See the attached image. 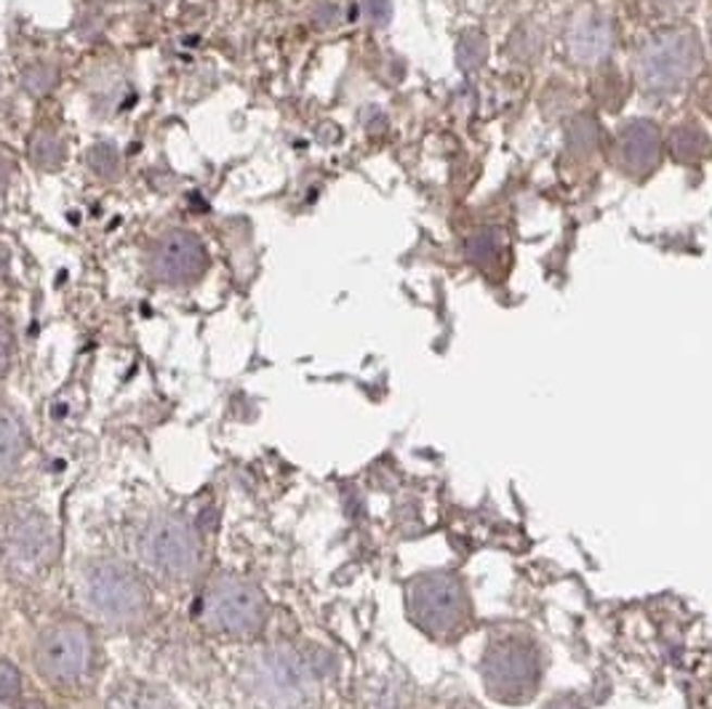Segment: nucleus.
Instances as JSON below:
<instances>
[{"label": "nucleus", "instance_id": "nucleus-16", "mask_svg": "<svg viewBox=\"0 0 712 709\" xmlns=\"http://www.w3.org/2000/svg\"><path fill=\"white\" fill-rule=\"evenodd\" d=\"M488 56V40L484 33L478 30H467L462 33L457 43V64L462 73H475V69L484 67Z\"/></svg>", "mask_w": 712, "mask_h": 709}, {"label": "nucleus", "instance_id": "nucleus-21", "mask_svg": "<svg viewBox=\"0 0 712 709\" xmlns=\"http://www.w3.org/2000/svg\"><path fill=\"white\" fill-rule=\"evenodd\" d=\"M363 5V14H366L369 22H374V25H387L392 16V3L390 0H361Z\"/></svg>", "mask_w": 712, "mask_h": 709}, {"label": "nucleus", "instance_id": "nucleus-8", "mask_svg": "<svg viewBox=\"0 0 712 709\" xmlns=\"http://www.w3.org/2000/svg\"><path fill=\"white\" fill-rule=\"evenodd\" d=\"M91 654V632L78 621H59L40 635L35 661L46 678L57 680V683H73L88 672Z\"/></svg>", "mask_w": 712, "mask_h": 709}, {"label": "nucleus", "instance_id": "nucleus-13", "mask_svg": "<svg viewBox=\"0 0 712 709\" xmlns=\"http://www.w3.org/2000/svg\"><path fill=\"white\" fill-rule=\"evenodd\" d=\"M25 427L20 425L14 414L0 408V474L16 467V461L25 454Z\"/></svg>", "mask_w": 712, "mask_h": 709}, {"label": "nucleus", "instance_id": "nucleus-10", "mask_svg": "<svg viewBox=\"0 0 712 709\" xmlns=\"http://www.w3.org/2000/svg\"><path fill=\"white\" fill-rule=\"evenodd\" d=\"M209 267L203 240L187 230H174L158 240L150 256V269L155 280L166 286H190Z\"/></svg>", "mask_w": 712, "mask_h": 709}, {"label": "nucleus", "instance_id": "nucleus-25", "mask_svg": "<svg viewBox=\"0 0 712 709\" xmlns=\"http://www.w3.org/2000/svg\"><path fill=\"white\" fill-rule=\"evenodd\" d=\"M25 709H46L43 705H38V701H29V705Z\"/></svg>", "mask_w": 712, "mask_h": 709}, {"label": "nucleus", "instance_id": "nucleus-6", "mask_svg": "<svg viewBox=\"0 0 712 709\" xmlns=\"http://www.w3.org/2000/svg\"><path fill=\"white\" fill-rule=\"evenodd\" d=\"M251 691L273 707H293L308 699L315 688L313 670L302 654L291 648H267L251 659L246 672Z\"/></svg>", "mask_w": 712, "mask_h": 709}, {"label": "nucleus", "instance_id": "nucleus-18", "mask_svg": "<svg viewBox=\"0 0 712 709\" xmlns=\"http://www.w3.org/2000/svg\"><path fill=\"white\" fill-rule=\"evenodd\" d=\"M62 157H64V150L54 137H49V134L38 137V142H35V163H38V166L57 168L59 163H62Z\"/></svg>", "mask_w": 712, "mask_h": 709}, {"label": "nucleus", "instance_id": "nucleus-3", "mask_svg": "<svg viewBox=\"0 0 712 709\" xmlns=\"http://www.w3.org/2000/svg\"><path fill=\"white\" fill-rule=\"evenodd\" d=\"M405 600L414 624L435 641L462 635L470 621V597L454 573L438 571L411 579Z\"/></svg>", "mask_w": 712, "mask_h": 709}, {"label": "nucleus", "instance_id": "nucleus-22", "mask_svg": "<svg viewBox=\"0 0 712 709\" xmlns=\"http://www.w3.org/2000/svg\"><path fill=\"white\" fill-rule=\"evenodd\" d=\"M51 80H54V73H51L49 67H38V69H29L25 75V86L29 91L35 93H43L51 89Z\"/></svg>", "mask_w": 712, "mask_h": 709}, {"label": "nucleus", "instance_id": "nucleus-12", "mask_svg": "<svg viewBox=\"0 0 712 709\" xmlns=\"http://www.w3.org/2000/svg\"><path fill=\"white\" fill-rule=\"evenodd\" d=\"M622 161L633 174H649L662 157V134L651 121H629L620 131Z\"/></svg>", "mask_w": 712, "mask_h": 709}, {"label": "nucleus", "instance_id": "nucleus-24", "mask_svg": "<svg viewBox=\"0 0 712 709\" xmlns=\"http://www.w3.org/2000/svg\"><path fill=\"white\" fill-rule=\"evenodd\" d=\"M545 709H585V707H582L574 696H558V699H552Z\"/></svg>", "mask_w": 712, "mask_h": 709}, {"label": "nucleus", "instance_id": "nucleus-14", "mask_svg": "<svg viewBox=\"0 0 712 709\" xmlns=\"http://www.w3.org/2000/svg\"><path fill=\"white\" fill-rule=\"evenodd\" d=\"M670 150H673V155L678 157V161L697 163L708 155L710 139L702 128L694 126V123H686V126H678L670 134Z\"/></svg>", "mask_w": 712, "mask_h": 709}, {"label": "nucleus", "instance_id": "nucleus-5", "mask_svg": "<svg viewBox=\"0 0 712 709\" xmlns=\"http://www.w3.org/2000/svg\"><path fill=\"white\" fill-rule=\"evenodd\" d=\"M702 67V46L694 30H662L640 51V80L649 91H675Z\"/></svg>", "mask_w": 712, "mask_h": 709}, {"label": "nucleus", "instance_id": "nucleus-7", "mask_svg": "<svg viewBox=\"0 0 712 709\" xmlns=\"http://www.w3.org/2000/svg\"><path fill=\"white\" fill-rule=\"evenodd\" d=\"M86 595L93 611L110 621H137L150 603L137 573L117 560H102L88 568Z\"/></svg>", "mask_w": 712, "mask_h": 709}, {"label": "nucleus", "instance_id": "nucleus-15", "mask_svg": "<svg viewBox=\"0 0 712 709\" xmlns=\"http://www.w3.org/2000/svg\"><path fill=\"white\" fill-rule=\"evenodd\" d=\"M108 709H166V701L147 685H123L108 701Z\"/></svg>", "mask_w": 712, "mask_h": 709}, {"label": "nucleus", "instance_id": "nucleus-23", "mask_svg": "<svg viewBox=\"0 0 712 709\" xmlns=\"http://www.w3.org/2000/svg\"><path fill=\"white\" fill-rule=\"evenodd\" d=\"M9 363H11V331L9 326L0 320V377L9 371Z\"/></svg>", "mask_w": 712, "mask_h": 709}, {"label": "nucleus", "instance_id": "nucleus-4", "mask_svg": "<svg viewBox=\"0 0 712 709\" xmlns=\"http://www.w3.org/2000/svg\"><path fill=\"white\" fill-rule=\"evenodd\" d=\"M139 555L158 577L168 582H187L200 566V539L185 518L163 515L142 531Z\"/></svg>", "mask_w": 712, "mask_h": 709}, {"label": "nucleus", "instance_id": "nucleus-2", "mask_svg": "<svg viewBox=\"0 0 712 709\" xmlns=\"http://www.w3.org/2000/svg\"><path fill=\"white\" fill-rule=\"evenodd\" d=\"M480 678L494 701L502 705H526L537 694L541 678L539 650L528 637L502 635L488 643Z\"/></svg>", "mask_w": 712, "mask_h": 709}, {"label": "nucleus", "instance_id": "nucleus-19", "mask_svg": "<svg viewBox=\"0 0 712 709\" xmlns=\"http://www.w3.org/2000/svg\"><path fill=\"white\" fill-rule=\"evenodd\" d=\"M22 694V675L11 661L0 659V701H11Z\"/></svg>", "mask_w": 712, "mask_h": 709}, {"label": "nucleus", "instance_id": "nucleus-11", "mask_svg": "<svg viewBox=\"0 0 712 709\" xmlns=\"http://www.w3.org/2000/svg\"><path fill=\"white\" fill-rule=\"evenodd\" d=\"M611 22L596 11H579L566 30L569 56L576 64H596L611 51Z\"/></svg>", "mask_w": 712, "mask_h": 709}, {"label": "nucleus", "instance_id": "nucleus-1", "mask_svg": "<svg viewBox=\"0 0 712 709\" xmlns=\"http://www.w3.org/2000/svg\"><path fill=\"white\" fill-rule=\"evenodd\" d=\"M264 617H267V600L262 590L233 573H222L209 582L200 597V621L214 635L246 641L262 630Z\"/></svg>", "mask_w": 712, "mask_h": 709}, {"label": "nucleus", "instance_id": "nucleus-9", "mask_svg": "<svg viewBox=\"0 0 712 709\" xmlns=\"http://www.w3.org/2000/svg\"><path fill=\"white\" fill-rule=\"evenodd\" d=\"M54 533H51L46 515L35 509H16L5 518L0 529V549H3L5 562L20 571H29L49 560Z\"/></svg>", "mask_w": 712, "mask_h": 709}, {"label": "nucleus", "instance_id": "nucleus-17", "mask_svg": "<svg viewBox=\"0 0 712 709\" xmlns=\"http://www.w3.org/2000/svg\"><path fill=\"white\" fill-rule=\"evenodd\" d=\"M88 163L99 177H115L117 174V152L113 144H97L88 152Z\"/></svg>", "mask_w": 712, "mask_h": 709}, {"label": "nucleus", "instance_id": "nucleus-20", "mask_svg": "<svg viewBox=\"0 0 712 709\" xmlns=\"http://www.w3.org/2000/svg\"><path fill=\"white\" fill-rule=\"evenodd\" d=\"M467 254L470 259L478 262V265H488V262L497 256V240H494L491 232H478V236L467 243Z\"/></svg>", "mask_w": 712, "mask_h": 709}]
</instances>
